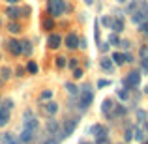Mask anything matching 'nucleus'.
Returning a JSON list of instances; mask_svg holds the SVG:
<instances>
[{"instance_id":"nucleus-1","label":"nucleus","mask_w":148,"mask_h":144,"mask_svg":"<svg viewBox=\"0 0 148 144\" xmlns=\"http://www.w3.org/2000/svg\"><path fill=\"white\" fill-rule=\"evenodd\" d=\"M92 101H94V92H92V88L86 84V86H83L81 92H79V107H81V111H86V109L92 105Z\"/></svg>"},{"instance_id":"nucleus-2","label":"nucleus","mask_w":148,"mask_h":144,"mask_svg":"<svg viewBox=\"0 0 148 144\" xmlns=\"http://www.w3.org/2000/svg\"><path fill=\"white\" fill-rule=\"evenodd\" d=\"M66 11V0H49V15L51 17H60Z\"/></svg>"},{"instance_id":"nucleus-3","label":"nucleus","mask_w":148,"mask_h":144,"mask_svg":"<svg viewBox=\"0 0 148 144\" xmlns=\"http://www.w3.org/2000/svg\"><path fill=\"white\" fill-rule=\"evenodd\" d=\"M141 84V71H130L127 73V79H124V88L126 90H131V88L139 86Z\"/></svg>"},{"instance_id":"nucleus-4","label":"nucleus","mask_w":148,"mask_h":144,"mask_svg":"<svg viewBox=\"0 0 148 144\" xmlns=\"http://www.w3.org/2000/svg\"><path fill=\"white\" fill-rule=\"evenodd\" d=\"M75 127H77V118H68V120H64V127H62L60 141H62V139H68L69 135H73Z\"/></svg>"},{"instance_id":"nucleus-5","label":"nucleus","mask_w":148,"mask_h":144,"mask_svg":"<svg viewBox=\"0 0 148 144\" xmlns=\"http://www.w3.org/2000/svg\"><path fill=\"white\" fill-rule=\"evenodd\" d=\"M62 43H64V40H62L60 34H49V38H47V45H49L51 49H58V47H62Z\"/></svg>"},{"instance_id":"nucleus-6","label":"nucleus","mask_w":148,"mask_h":144,"mask_svg":"<svg viewBox=\"0 0 148 144\" xmlns=\"http://www.w3.org/2000/svg\"><path fill=\"white\" fill-rule=\"evenodd\" d=\"M64 45L68 49H71V51L77 49V47H79V38H77L75 34H68V36H66V40H64Z\"/></svg>"},{"instance_id":"nucleus-7","label":"nucleus","mask_w":148,"mask_h":144,"mask_svg":"<svg viewBox=\"0 0 148 144\" xmlns=\"http://www.w3.org/2000/svg\"><path fill=\"white\" fill-rule=\"evenodd\" d=\"M45 129H47L51 135H56L58 131H60V124H58V120H54V118L47 120V124H45Z\"/></svg>"},{"instance_id":"nucleus-8","label":"nucleus","mask_w":148,"mask_h":144,"mask_svg":"<svg viewBox=\"0 0 148 144\" xmlns=\"http://www.w3.org/2000/svg\"><path fill=\"white\" fill-rule=\"evenodd\" d=\"M25 129L36 133V131L40 129V120H36V118H26L25 120Z\"/></svg>"},{"instance_id":"nucleus-9","label":"nucleus","mask_w":148,"mask_h":144,"mask_svg":"<svg viewBox=\"0 0 148 144\" xmlns=\"http://www.w3.org/2000/svg\"><path fill=\"white\" fill-rule=\"evenodd\" d=\"M8 51H10L11 54H21V41H17V40H10L8 41Z\"/></svg>"},{"instance_id":"nucleus-10","label":"nucleus","mask_w":148,"mask_h":144,"mask_svg":"<svg viewBox=\"0 0 148 144\" xmlns=\"http://www.w3.org/2000/svg\"><path fill=\"white\" fill-rule=\"evenodd\" d=\"M32 141H34V133L28 131V129H23V133L19 135V142L21 144H30Z\"/></svg>"},{"instance_id":"nucleus-11","label":"nucleus","mask_w":148,"mask_h":144,"mask_svg":"<svg viewBox=\"0 0 148 144\" xmlns=\"http://www.w3.org/2000/svg\"><path fill=\"white\" fill-rule=\"evenodd\" d=\"M43 109H45V112H47L49 116H54L58 112V103L56 101H49V103L43 105Z\"/></svg>"},{"instance_id":"nucleus-12","label":"nucleus","mask_w":148,"mask_h":144,"mask_svg":"<svg viewBox=\"0 0 148 144\" xmlns=\"http://www.w3.org/2000/svg\"><path fill=\"white\" fill-rule=\"evenodd\" d=\"M6 15L10 19H19V17H23V10H19V8H13V6H10L6 10Z\"/></svg>"},{"instance_id":"nucleus-13","label":"nucleus","mask_w":148,"mask_h":144,"mask_svg":"<svg viewBox=\"0 0 148 144\" xmlns=\"http://www.w3.org/2000/svg\"><path fill=\"white\" fill-rule=\"evenodd\" d=\"M112 107H114V105H112V99H103V103H101V112H103L105 116H109L111 114V111H112Z\"/></svg>"},{"instance_id":"nucleus-14","label":"nucleus","mask_w":148,"mask_h":144,"mask_svg":"<svg viewBox=\"0 0 148 144\" xmlns=\"http://www.w3.org/2000/svg\"><path fill=\"white\" fill-rule=\"evenodd\" d=\"M111 60H112V64H116V66H124L126 62H124V53H112L111 54Z\"/></svg>"},{"instance_id":"nucleus-15","label":"nucleus","mask_w":148,"mask_h":144,"mask_svg":"<svg viewBox=\"0 0 148 144\" xmlns=\"http://www.w3.org/2000/svg\"><path fill=\"white\" fill-rule=\"evenodd\" d=\"M145 135H146V131L145 129H143V127H133V139H135V141H139V142H143V141H145Z\"/></svg>"},{"instance_id":"nucleus-16","label":"nucleus","mask_w":148,"mask_h":144,"mask_svg":"<svg viewBox=\"0 0 148 144\" xmlns=\"http://www.w3.org/2000/svg\"><path fill=\"white\" fill-rule=\"evenodd\" d=\"M32 45L28 43V41H21V54H25V56H30L32 54Z\"/></svg>"},{"instance_id":"nucleus-17","label":"nucleus","mask_w":148,"mask_h":144,"mask_svg":"<svg viewBox=\"0 0 148 144\" xmlns=\"http://www.w3.org/2000/svg\"><path fill=\"white\" fill-rule=\"evenodd\" d=\"M26 71H28L30 75H38L40 68H38V64H36L34 60H28V64H26Z\"/></svg>"},{"instance_id":"nucleus-18","label":"nucleus","mask_w":148,"mask_h":144,"mask_svg":"<svg viewBox=\"0 0 148 144\" xmlns=\"http://www.w3.org/2000/svg\"><path fill=\"white\" fill-rule=\"evenodd\" d=\"M101 69H105V71H112V60L109 56H103V60H101Z\"/></svg>"},{"instance_id":"nucleus-19","label":"nucleus","mask_w":148,"mask_h":144,"mask_svg":"<svg viewBox=\"0 0 148 144\" xmlns=\"http://www.w3.org/2000/svg\"><path fill=\"white\" fill-rule=\"evenodd\" d=\"M8 122H10V112L4 111V109L0 107V127H4Z\"/></svg>"},{"instance_id":"nucleus-20","label":"nucleus","mask_w":148,"mask_h":144,"mask_svg":"<svg viewBox=\"0 0 148 144\" xmlns=\"http://www.w3.org/2000/svg\"><path fill=\"white\" fill-rule=\"evenodd\" d=\"M11 75H13V73H11V68H8V66L0 68V79H2V81H8Z\"/></svg>"},{"instance_id":"nucleus-21","label":"nucleus","mask_w":148,"mask_h":144,"mask_svg":"<svg viewBox=\"0 0 148 144\" xmlns=\"http://www.w3.org/2000/svg\"><path fill=\"white\" fill-rule=\"evenodd\" d=\"M66 86V90H68V94H73V96H79V86H77V84H73V83H66L64 84Z\"/></svg>"},{"instance_id":"nucleus-22","label":"nucleus","mask_w":148,"mask_h":144,"mask_svg":"<svg viewBox=\"0 0 148 144\" xmlns=\"http://www.w3.org/2000/svg\"><path fill=\"white\" fill-rule=\"evenodd\" d=\"M145 19H146V17H145V13H143V11H135V13L131 15V21H133L135 25H141Z\"/></svg>"},{"instance_id":"nucleus-23","label":"nucleus","mask_w":148,"mask_h":144,"mask_svg":"<svg viewBox=\"0 0 148 144\" xmlns=\"http://www.w3.org/2000/svg\"><path fill=\"white\" fill-rule=\"evenodd\" d=\"M41 25H43V30H54V19L53 17H45Z\"/></svg>"},{"instance_id":"nucleus-24","label":"nucleus","mask_w":148,"mask_h":144,"mask_svg":"<svg viewBox=\"0 0 148 144\" xmlns=\"http://www.w3.org/2000/svg\"><path fill=\"white\" fill-rule=\"evenodd\" d=\"M111 28L114 30V34H120V32L124 30V21H122V19H116V21L112 23V26H111Z\"/></svg>"},{"instance_id":"nucleus-25","label":"nucleus","mask_w":148,"mask_h":144,"mask_svg":"<svg viewBox=\"0 0 148 144\" xmlns=\"http://www.w3.org/2000/svg\"><path fill=\"white\" fill-rule=\"evenodd\" d=\"M116 96H118V99L127 101V99H130V90H126V88H120V90H116Z\"/></svg>"},{"instance_id":"nucleus-26","label":"nucleus","mask_w":148,"mask_h":144,"mask_svg":"<svg viewBox=\"0 0 148 144\" xmlns=\"http://www.w3.org/2000/svg\"><path fill=\"white\" fill-rule=\"evenodd\" d=\"M8 32H11V34H19V32H21V25H19V23H13V21H11L10 25H8Z\"/></svg>"},{"instance_id":"nucleus-27","label":"nucleus","mask_w":148,"mask_h":144,"mask_svg":"<svg viewBox=\"0 0 148 144\" xmlns=\"http://www.w3.org/2000/svg\"><path fill=\"white\" fill-rule=\"evenodd\" d=\"M120 41H122V40L118 38V34H111L107 43H109V45H114V47H120Z\"/></svg>"},{"instance_id":"nucleus-28","label":"nucleus","mask_w":148,"mask_h":144,"mask_svg":"<svg viewBox=\"0 0 148 144\" xmlns=\"http://www.w3.org/2000/svg\"><path fill=\"white\" fill-rule=\"evenodd\" d=\"M66 64H68V58H66V56H56V58H54V66H56L58 69H62Z\"/></svg>"},{"instance_id":"nucleus-29","label":"nucleus","mask_w":148,"mask_h":144,"mask_svg":"<svg viewBox=\"0 0 148 144\" xmlns=\"http://www.w3.org/2000/svg\"><path fill=\"white\" fill-rule=\"evenodd\" d=\"M101 131H103V127H101L99 124H94V126L88 127V135H99Z\"/></svg>"},{"instance_id":"nucleus-30","label":"nucleus","mask_w":148,"mask_h":144,"mask_svg":"<svg viewBox=\"0 0 148 144\" xmlns=\"http://www.w3.org/2000/svg\"><path fill=\"white\" fill-rule=\"evenodd\" d=\"M114 114L112 116H126V107H124V105H114Z\"/></svg>"},{"instance_id":"nucleus-31","label":"nucleus","mask_w":148,"mask_h":144,"mask_svg":"<svg viewBox=\"0 0 148 144\" xmlns=\"http://www.w3.org/2000/svg\"><path fill=\"white\" fill-rule=\"evenodd\" d=\"M71 71H73V79H77V81L84 77V69H81V68H75V69H71Z\"/></svg>"},{"instance_id":"nucleus-32","label":"nucleus","mask_w":148,"mask_h":144,"mask_svg":"<svg viewBox=\"0 0 148 144\" xmlns=\"http://www.w3.org/2000/svg\"><path fill=\"white\" fill-rule=\"evenodd\" d=\"M0 107H2L4 111H8V112H10L11 109H13V99H4V103L0 105Z\"/></svg>"},{"instance_id":"nucleus-33","label":"nucleus","mask_w":148,"mask_h":144,"mask_svg":"<svg viewBox=\"0 0 148 144\" xmlns=\"http://www.w3.org/2000/svg\"><path fill=\"white\" fill-rule=\"evenodd\" d=\"M146 111H143V109H139L137 111V120H139V124H143V122H146Z\"/></svg>"},{"instance_id":"nucleus-34","label":"nucleus","mask_w":148,"mask_h":144,"mask_svg":"<svg viewBox=\"0 0 148 144\" xmlns=\"http://www.w3.org/2000/svg\"><path fill=\"white\" fill-rule=\"evenodd\" d=\"M51 97H53V92H51V90H43V92L40 94V99H41V101H49Z\"/></svg>"},{"instance_id":"nucleus-35","label":"nucleus","mask_w":148,"mask_h":144,"mask_svg":"<svg viewBox=\"0 0 148 144\" xmlns=\"http://www.w3.org/2000/svg\"><path fill=\"white\" fill-rule=\"evenodd\" d=\"M101 25H103V26H109V28H111V26H112V19L111 17H101Z\"/></svg>"},{"instance_id":"nucleus-36","label":"nucleus","mask_w":148,"mask_h":144,"mask_svg":"<svg viewBox=\"0 0 148 144\" xmlns=\"http://www.w3.org/2000/svg\"><path fill=\"white\" fill-rule=\"evenodd\" d=\"M111 84V81H107V79H99L98 81V88L101 90V88H105V86H109Z\"/></svg>"},{"instance_id":"nucleus-37","label":"nucleus","mask_w":148,"mask_h":144,"mask_svg":"<svg viewBox=\"0 0 148 144\" xmlns=\"http://www.w3.org/2000/svg\"><path fill=\"white\" fill-rule=\"evenodd\" d=\"M77 64H79V62H77V58H68V64H66V66H69L71 69H75Z\"/></svg>"},{"instance_id":"nucleus-38","label":"nucleus","mask_w":148,"mask_h":144,"mask_svg":"<svg viewBox=\"0 0 148 144\" xmlns=\"http://www.w3.org/2000/svg\"><path fill=\"white\" fill-rule=\"evenodd\" d=\"M141 69H143V73H148V56H146V58H143V62H141Z\"/></svg>"},{"instance_id":"nucleus-39","label":"nucleus","mask_w":148,"mask_h":144,"mask_svg":"<svg viewBox=\"0 0 148 144\" xmlns=\"http://www.w3.org/2000/svg\"><path fill=\"white\" fill-rule=\"evenodd\" d=\"M124 62H126V64H131V62H133V54L131 53H124Z\"/></svg>"},{"instance_id":"nucleus-40","label":"nucleus","mask_w":148,"mask_h":144,"mask_svg":"<svg viewBox=\"0 0 148 144\" xmlns=\"http://www.w3.org/2000/svg\"><path fill=\"white\" fill-rule=\"evenodd\" d=\"M139 28H141L143 34H148V21L146 23H141V25H139Z\"/></svg>"},{"instance_id":"nucleus-41","label":"nucleus","mask_w":148,"mask_h":144,"mask_svg":"<svg viewBox=\"0 0 148 144\" xmlns=\"http://www.w3.org/2000/svg\"><path fill=\"white\" fill-rule=\"evenodd\" d=\"M43 144H60V141H58V139H45V141H43Z\"/></svg>"},{"instance_id":"nucleus-42","label":"nucleus","mask_w":148,"mask_h":144,"mask_svg":"<svg viewBox=\"0 0 148 144\" xmlns=\"http://www.w3.org/2000/svg\"><path fill=\"white\" fill-rule=\"evenodd\" d=\"M133 139V129H126V142H130Z\"/></svg>"},{"instance_id":"nucleus-43","label":"nucleus","mask_w":148,"mask_h":144,"mask_svg":"<svg viewBox=\"0 0 148 144\" xmlns=\"http://www.w3.org/2000/svg\"><path fill=\"white\" fill-rule=\"evenodd\" d=\"M109 47H111L109 43H99V51H101V53H107V51H109Z\"/></svg>"},{"instance_id":"nucleus-44","label":"nucleus","mask_w":148,"mask_h":144,"mask_svg":"<svg viewBox=\"0 0 148 144\" xmlns=\"http://www.w3.org/2000/svg\"><path fill=\"white\" fill-rule=\"evenodd\" d=\"M15 75H17V77H25V69H23V68H17V69H15Z\"/></svg>"},{"instance_id":"nucleus-45","label":"nucleus","mask_w":148,"mask_h":144,"mask_svg":"<svg viewBox=\"0 0 148 144\" xmlns=\"http://www.w3.org/2000/svg\"><path fill=\"white\" fill-rule=\"evenodd\" d=\"M148 56V47H141V58H146Z\"/></svg>"},{"instance_id":"nucleus-46","label":"nucleus","mask_w":148,"mask_h":144,"mask_svg":"<svg viewBox=\"0 0 148 144\" xmlns=\"http://www.w3.org/2000/svg\"><path fill=\"white\" fill-rule=\"evenodd\" d=\"M120 45H122V47H124V49H130V47H131V43H130V41H127V40H124V41H120Z\"/></svg>"},{"instance_id":"nucleus-47","label":"nucleus","mask_w":148,"mask_h":144,"mask_svg":"<svg viewBox=\"0 0 148 144\" xmlns=\"http://www.w3.org/2000/svg\"><path fill=\"white\" fill-rule=\"evenodd\" d=\"M79 49H86V40H79Z\"/></svg>"},{"instance_id":"nucleus-48","label":"nucleus","mask_w":148,"mask_h":144,"mask_svg":"<svg viewBox=\"0 0 148 144\" xmlns=\"http://www.w3.org/2000/svg\"><path fill=\"white\" fill-rule=\"evenodd\" d=\"M4 141L10 142V141H11V133H6V135H4Z\"/></svg>"},{"instance_id":"nucleus-49","label":"nucleus","mask_w":148,"mask_h":144,"mask_svg":"<svg viewBox=\"0 0 148 144\" xmlns=\"http://www.w3.org/2000/svg\"><path fill=\"white\" fill-rule=\"evenodd\" d=\"M84 4H88V6H92V4H94V0H84Z\"/></svg>"},{"instance_id":"nucleus-50","label":"nucleus","mask_w":148,"mask_h":144,"mask_svg":"<svg viewBox=\"0 0 148 144\" xmlns=\"http://www.w3.org/2000/svg\"><path fill=\"white\" fill-rule=\"evenodd\" d=\"M8 144H21V142H17V141H10Z\"/></svg>"},{"instance_id":"nucleus-51","label":"nucleus","mask_w":148,"mask_h":144,"mask_svg":"<svg viewBox=\"0 0 148 144\" xmlns=\"http://www.w3.org/2000/svg\"><path fill=\"white\" fill-rule=\"evenodd\" d=\"M6 2H10V4H15V2H19V0H6Z\"/></svg>"},{"instance_id":"nucleus-52","label":"nucleus","mask_w":148,"mask_h":144,"mask_svg":"<svg viewBox=\"0 0 148 144\" xmlns=\"http://www.w3.org/2000/svg\"><path fill=\"white\" fill-rule=\"evenodd\" d=\"M118 2H120V4H126V2H127V0H118Z\"/></svg>"},{"instance_id":"nucleus-53","label":"nucleus","mask_w":148,"mask_h":144,"mask_svg":"<svg viewBox=\"0 0 148 144\" xmlns=\"http://www.w3.org/2000/svg\"><path fill=\"white\" fill-rule=\"evenodd\" d=\"M2 84H4V81H2V79H0V86H2Z\"/></svg>"},{"instance_id":"nucleus-54","label":"nucleus","mask_w":148,"mask_h":144,"mask_svg":"<svg viewBox=\"0 0 148 144\" xmlns=\"http://www.w3.org/2000/svg\"><path fill=\"white\" fill-rule=\"evenodd\" d=\"M83 144H94V142H83Z\"/></svg>"},{"instance_id":"nucleus-55","label":"nucleus","mask_w":148,"mask_h":144,"mask_svg":"<svg viewBox=\"0 0 148 144\" xmlns=\"http://www.w3.org/2000/svg\"><path fill=\"white\" fill-rule=\"evenodd\" d=\"M143 144H148V142H143Z\"/></svg>"},{"instance_id":"nucleus-56","label":"nucleus","mask_w":148,"mask_h":144,"mask_svg":"<svg viewBox=\"0 0 148 144\" xmlns=\"http://www.w3.org/2000/svg\"><path fill=\"white\" fill-rule=\"evenodd\" d=\"M0 60H2V56H0Z\"/></svg>"},{"instance_id":"nucleus-57","label":"nucleus","mask_w":148,"mask_h":144,"mask_svg":"<svg viewBox=\"0 0 148 144\" xmlns=\"http://www.w3.org/2000/svg\"><path fill=\"white\" fill-rule=\"evenodd\" d=\"M0 25H2V21H0Z\"/></svg>"},{"instance_id":"nucleus-58","label":"nucleus","mask_w":148,"mask_h":144,"mask_svg":"<svg viewBox=\"0 0 148 144\" xmlns=\"http://www.w3.org/2000/svg\"><path fill=\"white\" fill-rule=\"evenodd\" d=\"M120 144H122V142H120Z\"/></svg>"}]
</instances>
